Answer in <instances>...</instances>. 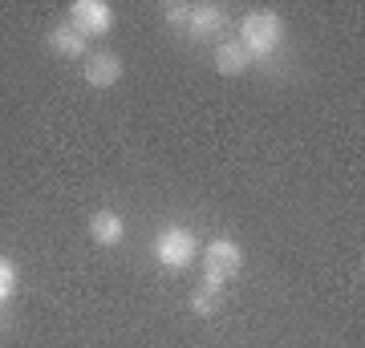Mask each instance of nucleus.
<instances>
[{"instance_id": "1", "label": "nucleus", "mask_w": 365, "mask_h": 348, "mask_svg": "<svg viewBox=\"0 0 365 348\" xmlns=\"http://www.w3.org/2000/svg\"><path fill=\"white\" fill-rule=\"evenodd\" d=\"M288 28H284V16L276 13V9H252L244 21H240V45H244V53H248L252 61L256 57H272L280 45H284Z\"/></svg>"}, {"instance_id": "2", "label": "nucleus", "mask_w": 365, "mask_h": 348, "mask_svg": "<svg viewBox=\"0 0 365 348\" xmlns=\"http://www.w3.org/2000/svg\"><path fill=\"white\" fill-rule=\"evenodd\" d=\"M150 251H155V259L167 271H187L199 259V251H203V247H199V239H195V231H191V227H163Z\"/></svg>"}, {"instance_id": "3", "label": "nucleus", "mask_w": 365, "mask_h": 348, "mask_svg": "<svg viewBox=\"0 0 365 348\" xmlns=\"http://www.w3.org/2000/svg\"><path fill=\"white\" fill-rule=\"evenodd\" d=\"M199 263H203V280L227 284L235 271L244 268V247L235 243V239H211V243L199 251Z\"/></svg>"}, {"instance_id": "4", "label": "nucleus", "mask_w": 365, "mask_h": 348, "mask_svg": "<svg viewBox=\"0 0 365 348\" xmlns=\"http://www.w3.org/2000/svg\"><path fill=\"white\" fill-rule=\"evenodd\" d=\"M69 25L78 28L86 41L110 37V28H114V4L110 0H78L69 9Z\"/></svg>"}, {"instance_id": "5", "label": "nucleus", "mask_w": 365, "mask_h": 348, "mask_svg": "<svg viewBox=\"0 0 365 348\" xmlns=\"http://www.w3.org/2000/svg\"><path fill=\"white\" fill-rule=\"evenodd\" d=\"M81 78L90 81L93 90H110L122 81V57L114 49H93L86 61H81Z\"/></svg>"}, {"instance_id": "6", "label": "nucleus", "mask_w": 365, "mask_h": 348, "mask_svg": "<svg viewBox=\"0 0 365 348\" xmlns=\"http://www.w3.org/2000/svg\"><path fill=\"white\" fill-rule=\"evenodd\" d=\"M45 41H49L53 57H66V61H86V57H90V41L81 37V33H78L73 25H69V21L53 25Z\"/></svg>"}, {"instance_id": "7", "label": "nucleus", "mask_w": 365, "mask_h": 348, "mask_svg": "<svg viewBox=\"0 0 365 348\" xmlns=\"http://www.w3.org/2000/svg\"><path fill=\"white\" fill-rule=\"evenodd\" d=\"M90 239H93L98 247H118L122 239H126V219H122L118 211H93Z\"/></svg>"}, {"instance_id": "8", "label": "nucleus", "mask_w": 365, "mask_h": 348, "mask_svg": "<svg viewBox=\"0 0 365 348\" xmlns=\"http://www.w3.org/2000/svg\"><path fill=\"white\" fill-rule=\"evenodd\" d=\"M223 25H227V13H223L220 4H191V16H187V33H191L195 41L215 37Z\"/></svg>"}, {"instance_id": "9", "label": "nucleus", "mask_w": 365, "mask_h": 348, "mask_svg": "<svg viewBox=\"0 0 365 348\" xmlns=\"http://www.w3.org/2000/svg\"><path fill=\"white\" fill-rule=\"evenodd\" d=\"M252 57L244 53V45L240 41H223L220 49H215V73H223V78H240V73H248Z\"/></svg>"}, {"instance_id": "10", "label": "nucleus", "mask_w": 365, "mask_h": 348, "mask_svg": "<svg viewBox=\"0 0 365 348\" xmlns=\"http://www.w3.org/2000/svg\"><path fill=\"white\" fill-rule=\"evenodd\" d=\"M220 300H223V284H211V280H199V288L191 292V312L195 316H215V308H220Z\"/></svg>"}, {"instance_id": "11", "label": "nucleus", "mask_w": 365, "mask_h": 348, "mask_svg": "<svg viewBox=\"0 0 365 348\" xmlns=\"http://www.w3.org/2000/svg\"><path fill=\"white\" fill-rule=\"evenodd\" d=\"M16 292V263L9 255H0V304H9Z\"/></svg>"}, {"instance_id": "12", "label": "nucleus", "mask_w": 365, "mask_h": 348, "mask_svg": "<svg viewBox=\"0 0 365 348\" xmlns=\"http://www.w3.org/2000/svg\"><path fill=\"white\" fill-rule=\"evenodd\" d=\"M163 16H167L170 25H187V16H191V4H167V9H163Z\"/></svg>"}, {"instance_id": "13", "label": "nucleus", "mask_w": 365, "mask_h": 348, "mask_svg": "<svg viewBox=\"0 0 365 348\" xmlns=\"http://www.w3.org/2000/svg\"><path fill=\"white\" fill-rule=\"evenodd\" d=\"M0 328H4V316H0Z\"/></svg>"}]
</instances>
